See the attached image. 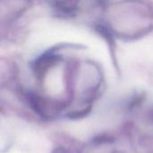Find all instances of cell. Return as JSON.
<instances>
[{"label": "cell", "mask_w": 153, "mask_h": 153, "mask_svg": "<svg viewBox=\"0 0 153 153\" xmlns=\"http://www.w3.org/2000/svg\"><path fill=\"white\" fill-rule=\"evenodd\" d=\"M56 6L64 13H72L78 11L85 0H53Z\"/></svg>", "instance_id": "1"}]
</instances>
